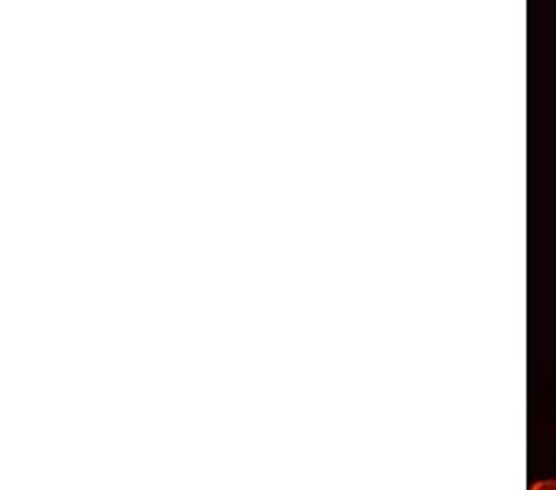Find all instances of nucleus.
Segmentation results:
<instances>
[{
    "mask_svg": "<svg viewBox=\"0 0 556 490\" xmlns=\"http://www.w3.org/2000/svg\"><path fill=\"white\" fill-rule=\"evenodd\" d=\"M529 490H556V480L549 478V480H536V483L529 488Z\"/></svg>",
    "mask_w": 556,
    "mask_h": 490,
    "instance_id": "1",
    "label": "nucleus"
}]
</instances>
